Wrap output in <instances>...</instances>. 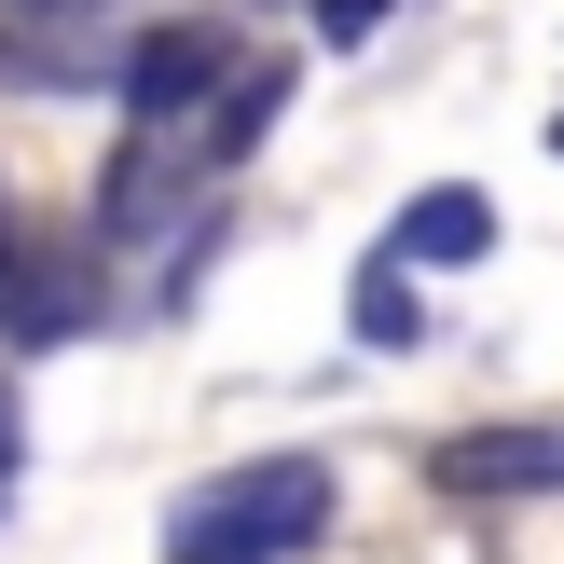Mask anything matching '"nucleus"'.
<instances>
[{
	"label": "nucleus",
	"mask_w": 564,
	"mask_h": 564,
	"mask_svg": "<svg viewBox=\"0 0 564 564\" xmlns=\"http://www.w3.org/2000/svg\"><path fill=\"white\" fill-rule=\"evenodd\" d=\"M330 510H345V482L317 455H248V468H220V482H193L165 510V551L180 564H290V551L330 538Z\"/></svg>",
	"instance_id": "nucleus-1"
},
{
	"label": "nucleus",
	"mask_w": 564,
	"mask_h": 564,
	"mask_svg": "<svg viewBox=\"0 0 564 564\" xmlns=\"http://www.w3.org/2000/svg\"><path fill=\"white\" fill-rule=\"evenodd\" d=\"M235 69H248V55H235L220 14H152L138 55H124V124H207Z\"/></svg>",
	"instance_id": "nucleus-2"
},
{
	"label": "nucleus",
	"mask_w": 564,
	"mask_h": 564,
	"mask_svg": "<svg viewBox=\"0 0 564 564\" xmlns=\"http://www.w3.org/2000/svg\"><path fill=\"white\" fill-rule=\"evenodd\" d=\"M441 496H564V427H455L427 455Z\"/></svg>",
	"instance_id": "nucleus-3"
},
{
	"label": "nucleus",
	"mask_w": 564,
	"mask_h": 564,
	"mask_svg": "<svg viewBox=\"0 0 564 564\" xmlns=\"http://www.w3.org/2000/svg\"><path fill=\"white\" fill-rule=\"evenodd\" d=\"M83 317H97V262L55 248V235H14V262H0V330H14V345H55V330H83Z\"/></svg>",
	"instance_id": "nucleus-4"
},
{
	"label": "nucleus",
	"mask_w": 564,
	"mask_h": 564,
	"mask_svg": "<svg viewBox=\"0 0 564 564\" xmlns=\"http://www.w3.org/2000/svg\"><path fill=\"white\" fill-rule=\"evenodd\" d=\"M386 248H400V262H427V275H455V262H482V248H496V193H468V180H441V193H413V207L386 220Z\"/></svg>",
	"instance_id": "nucleus-5"
},
{
	"label": "nucleus",
	"mask_w": 564,
	"mask_h": 564,
	"mask_svg": "<svg viewBox=\"0 0 564 564\" xmlns=\"http://www.w3.org/2000/svg\"><path fill=\"white\" fill-rule=\"evenodd\" d=\"M345 317H358V345H413V330H427V303H413V262H400V248H372V262H358V303H345Z\"/></svg>",
	"instance_id": "nucleus-6"
},
{
	"label": "nucleus",
	"mask_w": 564,
	"mask_h": 564,
	"mask_svg": "<svg viewBox=\"0 0 564 564\" xmlns=\"http://www.w3.org/2000/svg\"><path fill=\"white\" fill-rule=\"evenodd\" d=\"M275 97H290V69H262V55H248L235 83H220V110H207V138H220V165H248V152H262V124H275Z\"/></svg>",
	"instance_id": "nucleus-7"
},
{
	"label": "nucleus",
	"mask_w": 564,
	"mask_h": 564,
	"mask_svg": "<svg viewBox=\"0 0 564 564\" xmlns=\"http://www.w3.org/2000/svg\"><path fill=\"white\" fill-rule=\"evenodd\" d=\"M372 28H386V0H317V42H345V55H358Z\"/></svg>",
	"instance_id": "nucleus-8"
},
{
	"label": "nucleus",
	"mask_w": 564,
	"mask_h": 564,
	"mask_svg": "<svg viewBox=\"0 0 564 564\" xmlns=\"http://www.w3.org/2000/svg\"><path fill=\"white\" fill-rule=\"evenodd\" d=\"M14 468H28V413H14V386H0V510H14Z\"/></svg>",
	"instance_id": "nucleus-9"
},
{
	"label": "nucleus",
	"mask_w": 564,
	"mask_h": 564,
	"mask_svg": "<svg viewBox=\"0 0 564 564\" xmlns=\"http://www.w3.org/2000/svg\"><path fill=\"white\" fill-rule=\"evenodd\" d=\"M0 262H14V220H0Z\"/></svg>",
	"instance_id": "nucleus-10"
}]
</instances>
